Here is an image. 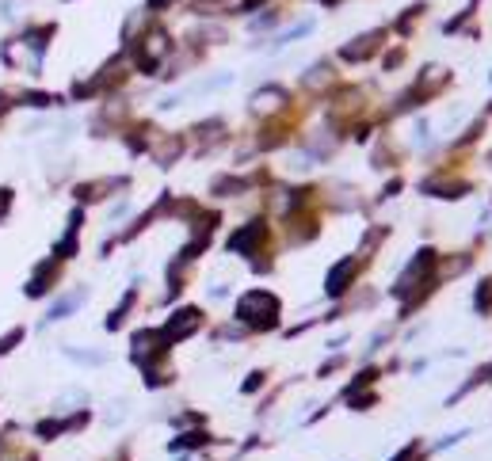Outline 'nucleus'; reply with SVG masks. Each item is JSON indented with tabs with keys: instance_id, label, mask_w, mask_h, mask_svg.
Instances as JSON below:
<instances>
[{
	"instance_id": "f257e3e1",
	"label": "nucleus",
	"mask_w": 492,
	"mask_h": 461,
	"mask_svg": "<svg viewBox=\"0 0 492 461\" xmlns=\"http://www.w3.org/2000/svg\"><path fill=\"white\" fill-rule=\"evenodd\" d=\"M8 202H12V195L8 191H0V210H8Z\"/></svg>"
}]
</instances>
